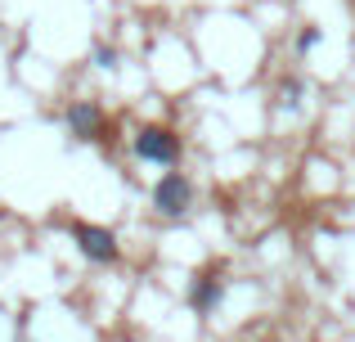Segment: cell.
Listing matches in <instances>:
<instances>
[{"label":"cell","mask_w":355,"mask_h":342,"mask_svg":"<svg viewBox=\"0 0 355 342\" xmlns=\"http://www.w3.org/2000/svg\"><path fill=\"white\" fill-rule=\"evenodd\" d=\"M130 149H135L139 162H153V167H180L184 158V140L175 126H162V122H148L135 131V140H130Z\"/></svg>","instance_id":"6da1fadb"},{"label":"cell","mask_w":355,"mask_h":342,"mask_svg":"<svg viewBox=\"0 0 355 342\" xmlns=\"http://www.w3.org/2000/svg\"><path fill=\"white\" fill-rule=\"evenodd\" d=\"M63 126L81 144H113V122H108V113L95 99H72L68 113H63Z\"/></svg>","instance_id":"7a4b0ae2"},{"label":"cell","mask_w":355,"mask_h":342,"mask_svg":"<svg viewBox=\"0 0 355 342\" xmlns=\"http://www.w3.org/2000/svg\"><path fill=\"white\" fill-rule=\"evenodd\" d=\"M68 234H72V243H77V253L86 257V262H95V266H117L121 262V243H117V234L108 225H95V221H72Z\"/></svg>","instance_id":"3957f363"},{"label":"cell","mask_w":355,"mask_h":342,"mask_svg":"<svg viewBox=\"0 0 355 342\" xmlns=\"http://www.w3.org/2000/svg\"><path fill=\"white\" fill-rule=\"evenodd\" d=\"M193 207V180L184 171H166L153 185V212L162 221H184Z\"/></svg>","instance_id":"277c9868"},{"label":"cell","mask_w":355,"mask_h":342,"mask_svg":"<svg viewBox=\"0 0 355 342\" xmlns=\"http://www.w3.org/2000/svg\"><path fill=\"white\" fill-rule=\"evenodd\" d=\"M220 302H225V262H207L189 280V311L198 320H207V316H216Z\"/></svg>","instance_id":"5b68a950"},{"label":"cell","mask_w":355,"mask_h":342,"mask_svg":"<svg viewBox=\"0 0 355 342\" xmlns=\"http://www.w3.org/2000/svg\"><path fill=\"white\" fill-rule=\"evenodd\" d=\"M302 77H284V81H279V108H297V104H302Z\"/></svg>","instance_id":"8992f818"},{"label":"cell","mask_w":355,"mask_h":342,"mask_svg":"<svg viewBox=\"0 0 355 342\" xmlns=\"http://www.w3.org/2000/svg\"><path fill=\"white\" fill-rule=\"evenodd\" d=\"M117 63H121V54L113 50V45H104V41H99V45H95V68H104V72H113V68H117Z\"/></svg>","instance_id":"52a82bcc"},{"label":"cell","mask_w":355,"mask_h":342,"mask_svg":"<svg viewBox=\"0 0 355 342\" xmlns=\"http://www.w3.org/2000/svg\"><path fill=\"white\" fill-rule=\"evenodd\" d=\"M320 27H302V32H297V54H311L315 45H320Z\"/></svg>","instance_id":"ba28073f"}]
</instances>
